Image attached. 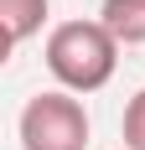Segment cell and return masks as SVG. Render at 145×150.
Returning a JSON list of instances; mask_svg holds the SVG:
<instances>
[{"instance_id":"1","label":"cell","mask_w":145,"mask_h":150,"mask_svg":"<svg viewBox=\"0 0 145 150\" xmlns=\"http://www.w3.org/2000/svg\"><path fill=\"white\" fill-rule=\"evenodd\" d=\"M119 67V42L104 21H62L47 36V73L68 93H99Z\"/></svg>"},{"instance_id":"2","label":"cell","mask_w":145,"mask_h":150,"mask_svg":"<svg viewBox=\"0 0 145 150\" xmlns=\"http://www.w3.org/2000/svg\"><path fill=\"white\" fill-rule=\"evenodd\" d=\"M83 145H88V114L68 88L36 93L21 109V150H83Z\"/></svg>"},{"instance_id":"3","label":"cell","mask_w":145,"mask_h":150,"mask_svg":"<svg viewBox=\"0 0 145 150\" xmlns=\"http://www.w3.org/2000/svg\"><path fill=\"white\" fill-rule=\"evenodd\" d=\"M99 21L114 31L119 47H145V0H104Z\"/></svg>"},{"instance_id":"4","label":"cell","mask_w":145,"mask_h":150,"mask_svg":"<svg viewBox=\"0 0 145 150\" xmlns=\"http://www.w3.org/2000/svg\"><path fill=\"white\" fill-rule=\"evenodd\" d=\"M0 21H5V42L21 47L26 36H36L47 21V0H0Z\"/></svg>"},{"instance_id":"5","label":"cell","mask_w":145,"mask_h":150,"mask_svg":"<svg viewBox=\"0 0 145 150\" xmlns=\"http://www.w3.org/2000/svg\"><path fill=\"white\" fill-rule=\"evenodd\" d=\"M119 129H124V150H145V88L124 104V124Z\"/></svg>"}]
</instances>
